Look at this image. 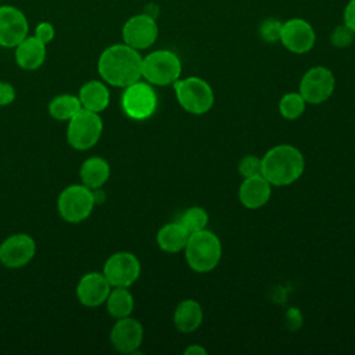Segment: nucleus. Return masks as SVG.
Segmentation results:
<instances>
[{"label": "nucleus", "instance_id": "f257e3e1", "mask_svg": "<svg viewBox=\"0 0 355 355\" xmlns=\"http://www.w3.org/2000/svg\"><path fill=\"white\" fill-rule=\"evenodd\" d=\"M141 62L143 57L139 50L118 43L103 50L97 61V71L105 83L123 89L140 80Z\"/></svg>", "mask_w": 355, "mask_h": 355}, {"label": "nucleus", "instance_id": "f03ea898", "mask_svg": "<svg viewBox=\"0 0 355 355\" xmlns=\"http://www.w3.org/2000/svg\"><path fill=\"white\" fill-rule=\"evenodd\" d=\"M262 176L272 186H288L298 180L305 169L302 153L291 144H277L261 158Z\"/></svg>", "mask_w": 355, "mask_h": 355}, {"label": "nucleus", "instance_id": "7ed1b4c3", "mask_svg": "<svg viewBox=\"0 0 355 355\" xmlns=\"http://www.w3.org/2000/svg\"><path fill=\"white\" fill-rule=\"evenodd\" d=\"M184 255L190 269L198 273L209 272L215 269L220 261V240L215 233L207 229L191 233L184 247Z\"/></svg>", "mask_w": 355, "mask_h": 355}, {"label": "nucleus", "instance_id": "20e7f679", "mask_svg": "<svg viewBox=\"0 0 355 355\" xmlns=\"http://www.w3.org/2000/svg\"><path fill=\"white\" fill-rule=\"evenodd\" d=\"M175 94L180 107L193 115H202L214 105V90L208 82L198 76L178 79L173 83Z\"/></svg>", "mask_w": 355, "mask_h": 355}, {"label": "nucleus", "instance_id": "39448f33", "mask_svg": "<svg viewBox=\"0 0 355 355\" xmlns=\"http://www.w3.org/2000/svg\"><path fill=\"white\" fill-rule=\"evenodd\" d=\"M180 72L182 62L171 50H155L143 57L141 78L150 85H173L180 78Z\"/></svg>", "mask_w": 355, "mask_h": 355}, {"label": "nucleus", "instance_id": "423d86ee", "mask_svg": "<svg viewBox=\"0 0 355 355\" xmlns=\"http://www.w3.org/2000/svg\"><path fill=\"white\" fill-rule=\"evenodd\" d=\"M94 205L93 190L82 183L67 186L57 198L58 214L69 223H79L87 219Z\"/></svg>", "mask_w": 355, "mask_h": 355}, {"label": "nucleus", "instance_id": "0eeeda50", "mask_svg": "<svg viewBox=\"0 0 355 355\" xmlns=\"http://www.w3.org/2000/svg\"><path fill=\"white\" fill-rule=\"evenodd\" d=\"M103 133V119L100 114L80 110L72 119L68 121L67 140L75 150L85 151L97 144Z\"/></svg>", "mask_w": 355, "mask_h": 355}, {"label": "nucleus", "instance_id": "6e6552de", "mask_svg": "<svg viewBox=\"0 0 355 355\" xmlns=\"http://www.w3.org/2000/svg\"><path fill=\"white\" fill-rule=\"evenodd\" d=\"M158 98L148 82L137 80L126 87H123L121 96L122 111L135 121H144L150 118L157 110Z\"/></svg>", "mask_w": 355, "mask_h": 355}, {"label": "nucleus", "instance_id": "1a4fd4ad", "mask_svg": "<svg viewBox=\"0 0 355 355\" xmlns=\"http://www.w3.org/2000/svg\"><path fill=\"white\" fill-rule=\"evenodd\" d=\"M139 258L128 251H118L110 255L103 266V275L111 287H130L140 276Z\"/></svg>", "mask_w": 355, "mask_h": 355}, {"label": "nucleus", "instance_id": "9d476101", "mask_svg": "<svg viewBox=\"0 0 355 355\" xmlns=\"http://www.w3.org/2000/svg\"><path fill=\"white\" fill-rule=\"evenodd\" d=\"M336 86L334 75L326 67L309 68L300 82V94L306 104H322L333 94Z\"/></svg>", "mask_w": 355, "mask_h": 355}, {"label": "nucleus", "instance_id": "9b49d317", "mask_svg": "<svg viewBox=\"0 0 355 355\" xmlns=\"http://www.w3.org/2000/svg\"><path fill=\"white\" fill-rule=\"evenodd\" d=\"M158 37V25L151 14H136L130 17L122 26L123 43L144 50L155 43Z\"/></svg>", "mask_w": 355, "mask_h": 355}, {"label": "nucleus", "instance_id": "f8f14e48", "mask_svg": "<svg viewBox=\"0 0 355 355\" xmlns=\"http://www.w3.org/2000/svg\"><path fill=\"white\" fill-rule=\"evenodd\" d=\"M36 254V243L26 233L8 236L0 244V262L10 269H18L29 263Z\"/></svg>", "mask_w": 355, "mask_h": 355}, {"label": "nucleus", "instance_id": "ddd939ff", "mask_svg": "<svg viewBox=\"0 0 355 355\" xmlns=\"http://www.w3.org/2000/svg\"><path fill=\"white\" fill-rule=\"evenodd\" d=\"M279 40L288 51L304 54L313 47L316 33L308 21L302 18H291L282 24Z\"/></svg>", "mask_w": 355, "mask_h": 355}, {"label": "nucleus", "instance_id": "4468645a", "mask_svg": "<svg viewBox=\"0 0 355 355\" xmlns=\"http://www.w3.org/2000/svg\"><path fill=\"white\" fill-rule=\"evenodd\" d=\"M25 14L14 6H0V46L14 49L28 36Z\"/></svg>", "mask_w": 355, "mask_h": 355}, {"label": "nucleus", "instance_id": "2eb2a0df", "mask_svg": "<svg viewBox=\"0 0 355 355\" xmlns=\"http://www.w3.org/2000/svg\"><path fill=\"white\" fill-rule=\"evenodd\" d=\"M143 337L141 323L130 316L116 319L110 331L111 344L121 354H136L143 343Z\"/></svg>", "mask_w": 355, "mask_h": 355}, {"label": "nucleus", "instance_id": "dca6fc26", "mask_svg": "<svg viewBox=\"0 0 355 355\" xmlns=\"http://www.w3.org/2000/svg\"><path fill=\"white\" fill-rule=\"evenodd\" d=\"M111 291V284L103 272H89L80 277L76 286L78 301L89 308L98 306L105 302Z\"/></svg>", "mask_w": 355, "mask_h": 355}, {"label": "nucleus", "instance_id": "f3484780", "mask_svg": "<svg viewBox=\"0 0 355 355\" xmlns=\"http://www.w3.org/2000/svg\"><path fill=\"white\" fill-rule=\"evenodd\" d=\"M272 194V184L262 176L244 178L239 187V200L248 209H258L263 207Z\"/></svg>", "mask_w": 355, "mask_h": 355}, {"label": "nucleus", "instance_id": "a211bd4d", "mask_svg": "<svg viewBox=\"0 0 355 355\" xmlns=\"http://www.w3.org/2000/svg\"><path fill=\"white\" fill-rule=\"evenodd\" d=\"M15 62L25 71L40 68L46 60V44L35 36H26L15 47Z\"/></svg>", "mask_w": 355, "mask_h": 355}, {"label": "nucleus", "instance_id": "6ab92c4d", "mask_svg": "<svg viewBox=\"0 0 355 355\" xmlns=\"http://www.w3.org/2000/svg\"><path fill=\"white\" fill-rule=\"evenodd\" d=\"M78 97L80 100L82 108L100 114L110 104V90L104 80H89L83 83L79 89Z\"/></svg>", "mask_w": 355, "mask_h": 355}, {"label": "nucleus", "instance_id": "aec40b11", "mask_svg": "<svg viewBox=\"0 0 355 355\" xmlns=\"http://www.w3.org/2000/svg\"><path fill=\"white\" fill-rule=\"evenodd\" d=\"M202 308L196 300H183L173 312V324L180 333H191L202 323Z\"/></svg>", "mask_w": 355, "mask_h": 355}, {"label": "nucleus", "instance_id": "412c9836", "mask_svg": "<svg viewBox=\"0 0 355 355\" xmlns=\"http://www.w3.org/2000/svg\"><path fill=\"white\" fill-rule=\"evenodd\" d=\"M111 168L110 164L101 157H89L83 161L79 171L82 184L89 189H98L105 184L110 179Z\"/></svg>", "mask_w": 355, "mask_h": 355}, {"label": "nucleus", "instance_id": "4be33fe9", "mask_svg": "<svg viewBox=\"0 0 355 355\" xmlns=\"http://www.w3.org/2000/svg\"><path fill=\"white\" fill-rule=\"evenodd\" d=\"M189 236L179 222L166 223L157 233V244L162 251L176 254L184 250Z\"/></svg>", "mask_w": 355, "mask_h": 355}, {"label": "nucleus", "instance_id": "5701e85b", "mask_svg": "<svg viewBox=\"0 0 355 355\" xmlns=\"http://www.w3.org/2000/svg\"><path fill=\"white\" fill-rule=\"evenodd\" d=\"M104 304L108 313L115 319L130 316L135 308V300L129 291V287H111Z\"/></svg>", "mask_w": 355, "mask_h": 355}, {"label": "nucleus", "instance_id": "b1692460", "mask_svg": "<svg viewBox=\"0 0 355 355\" xmlns=\"http://www.w3.org/2000/svg\"><path fill=\"white\" fill-rule=\"evenodd\" d=\"M82 110V104L75 94H60L49 103V114L57 121H69Z\"/></svg>", "mask_w": 355, "mask_h": 355}, {"label": "nucleus", "instance_id": "393cba45", "mask_svg": "<svg viewBox=\"0 0 355 355\" xmlns=\"http://www.w3.org/2000/svg\"><path fill=\"white\" fill-rule=\"evenodd\" d=\"M178 222L189 234H191L207 227L208 212L201 207H190L180 215Z\"/></svg>", "mask_w": 355, "mask_h": 355}, {"label": "nucleus", "instance_id": "a878e982", "mask_svg": "<svg viewBox=\"0 0 355 355\" xmlns=\"http://www.w3.org/2000/svg\"><path fill=\"white\" fill-rule=\"evenodd\" d=\"M305 105L306 103L300 93H286L279 101V112L283 118L293 121L304 114Z\"/></svg>", "mask_w": 355, "mask_h": 355}, {"label": "nucleus", "instance_id": "bb28decb", "mask_svg": "<svg viewBox=\"0 0 355 355\" xmlns=\"http://www.w3.org/2000/svg\"><path fill=\"white\" fill-rule=\"evenodd\" d=\"M282 22L275 18H266L259 25V35L268 43H275L280 39Z\"/></svg>", "mask_w": 355, "mask_h": 355}, {"label": "nucleus", "instance_id": "cd10ccee", "mask_svg": "<svg viewBox=\"0 0 355 355\" xmlns=\"http://www.w3.org/2000/svg\"><path fill=\"white\" fill-rule=\"evenodd\" d=\"M239 172L243 178L262 175V161L257 155H245L239 162Z\"/></svg>", "mask_w": 355, "mask_h": 355}, {"label": "nucleus", "instance_id": "c85d7f7f", "mask_svg": "<svg viewBox=\"0 0 355 355\" xmlns=\"http://www.w3.org/2000/svg\"><path fill=\"white\" fill-rule=\"evenodd\" d=\"M354 37H355V33L345 24H343L333 29V32L330 35V42L334 47L344 49V47H348L354 42Z\"/></svg>", "mask_w": 355, "mask_h": 355}, {"label": "nucleus", "instance_id": "c756f323", "mask_svg": "<svg viewBox=\"0 0 355 355\" xmlns=\"http://www.w3.org/2000/svg\"><path fill=\"white\" fill-rule=\"evenodd\" d=\"M33 36L36 39H39L42 43L49 44L54 39V36H55V29H54L53 24H50L47 21H42V22H39L36 25Z\"/></svg>", "mask_w": 355, "mask_h": 355}, {"label": "nucleus", "instance_id": "7c9ffc66", "mask_svg": "<svg viewBox=\"0 0 355 355\" xmlns=\"http://www.w3.org/2000/svg\"><path fill=\"white\" fill-rule=\"evenodd\" d=\"M15 100V89L11 83L0 80V107L8 105Z\"/></svg>", "mask_w": 355, "mask_h": 355}, {"label": "nucleus", "instance_id": "2f4dec72", "mask_svg": "<svg viewBox=\"0 0 355 355\" xmlns=\"http://www.w3.org/2000/svg\"><path fill=\"white\" fill-rule=\"evenodd\" d=\"M344 24L355 33V0H349L345 6Z\"/></svg>", "mask_w": 355, "mask_h": 355}, {"label": "nucleus", "instance_id": "473e14b6", "mask_svg": "<svg viewBox=\"0 0 355 355\" xmlns=\"http://www.w3.org/2000/svg\"><path fill=\"white\" fill-rule=\"evenodd\" d=\"M184 355H205L207 354V349L198 344H194V345H190L187 347L184 351H183Z\"/></svg>", "mask_w": 355, "mask_h": 355}]
</instances>
